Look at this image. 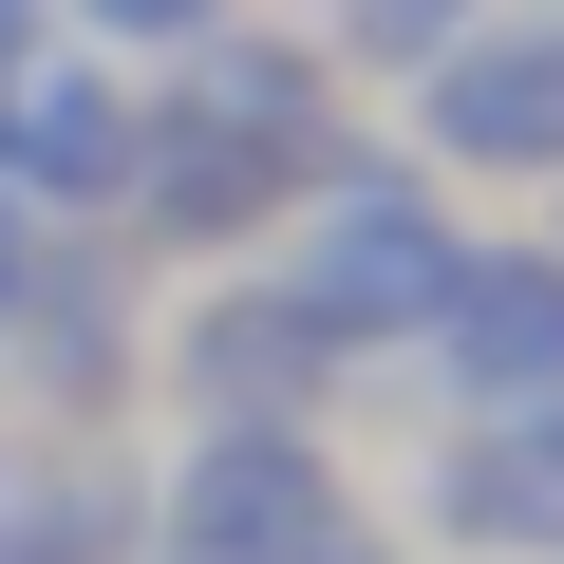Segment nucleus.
<instances>
[{
    "mask_svg": "<svg viewBox=\"0 0 564 564\" xmlns=\"http://www.w3.org/2000/svg\"><path fill=\"white\" fill-rule=\"evenodd\" d=\"M452 263H470V207L414 170V151H321V188L282 207V302H302L339 358H414L433 302H452Z\"/></svg>",
    "mask_w": 564,
    "mask_h": 564,
    "instance_id": "f257e3e1",
    "label": "nucleus"
},
{
    "mask_svg": "<svg viewBox=\"0 0 564 564\" xmlns=\"http://www.w3.org/2000/svg\"><path fill=\"white\" fill-rule=\"evenodd\" d=\"M358 527V470L321 414H188L170 470H132V564H321Z\"/></svg>",
    "mask_w": 564,
    "mask_h": 564,
    "instance_id": "f03ea898",
    "label": "nucleus"
},
{
    "mask_svg": "<svg viewBox=\"0 0 564 564\" xmlns=\"http://www.w3.org/2000/svg\"><path fill=\"white\" fill-rule=\"evenodd\" d=\"M414 170L433 188H564V0H489L414 57Z\"/></svg>",
    "mask_w": 564,
    "mask_h": 564,
    "instance_id": "7ed1b4c3",
    "label": "nucleus"
},
{
    "mask_svg": "<svg viewBox=\"0 0 564 564\" xmlns=\"http://www.w3.org/2000/svg\"><path fill=\"white\" fill-rule=\"evenodd\" d=\"M132 132H151V95H132L113 57L0 39V188H20L39 226H113V207H132Z\"/></svg>",
    "mask_w": 564,
    "mask_h": 564,
    "instance_id": "20e7f679",
    "label": "nucleus"
},
{
    "mask_svg": "<svg viewBox=\"0 0 564 564\" xmlns=\"http://www.w3.org/2000/svg\"><path fill=\"white\" fill-rule=\"evenodd\" d=\"M302 188H321L302 151H263V132H226V113L151 95V132H132V207H113V226H151L170 263H263Z\"/></svg>",
    "mask_w": 564,
    "mask_h": 564,
    "instance_id": "39448f33",
    "label": "nucleus"
},
{
    "mask_svg": "<svg viewBox=\"0 0 564 564\" xmlns=\"http://www.w3.org/2000/svg\"><path fill=\"white\" fill-rule=\"evenodd\" d=\"M151 377H170L188 414H339V377H358V358L282 302V263H226L207 302H170V321H151Z\"/></svg>",
    "mask_w": 564,
    "mask_h": 564,
    "instance_id": "423d86ee",
    "label": "nucleus"
},
{
    "mask_svg": "<svg viewBox=\"0 0 564 564\" xmlns=\"http://www.w3.org/2000/svg\"><path fill=\"white\" fill-rule=\"evenodd\" d=\"M414 545L433 564H564V395L452 414L433 470H414Z\"/></svg>",
    "mask_w": 564,
    "mask_h": 564,
    "instance_id": "0eeeda50",
    "label": "nucleus"
},
{
    "mask_svg": "<svg viewBox=\"0 0 564 564\" xmlns=\"http://www.w3.org/2000/svg\"><path fill=\"white\" fill-rule=\"evenodd\" d=\"M414 358L452 377V414H527V395H564V245H470Z\"/></svg>",
    "mask_w": 564,
    "mask_h": 564,
    "instance_id": "6e6552de",
    "label": "nucleus"
},
{
    "mask_svg": "<svg viewBox=\"0 0 564 564\" xmlns=\"http://www.w3.org/2000/svg\"><path fill=\"white\" fill-rule=\"evenodd\" d=\"M0 564H132V452L113 433H0Z\"/></svg>",
    "mask_w": 564,
    "mask_h": 564,
    "instance_id": "1a4fd4ad",
    "label": "nucleus"
},
{
    "mask_svg": "<svg viewBox=\"0 0 564 564\" xmlns=\"http://www.w3.org/2000/svg\"><path fill=\"white\" fill-rule=\"evenodd\" d=\"M57 20H76L95 57H188L207 20H245V0H57Z\"/></svg>",
    "mask_w": 564,
    "mask_h": 564,
    "instance_id": "9d476101",
    "label": "nucleus"
},
{
    "mask_svg": "<svg viewBox=\"0 0 564 564\" xmlns=\"http://www.w3.org/2000/svg\"><path fill=\"white\" fill-rule=\"evenodd\" d=\"M20 282H39V207L0 188V321H20Z\"/></svg>",
    "mask_w": 564,
    "mask_h": 564,
    "instance_id": "9b49d317",
    "label": "nucleus"
},
{
    "mask_svg": "<svg viewBox=\"0 0 564 564\" xmlns=\"http://www.w3.org/2000/svg\"><path fill=\"white\" fill-rule=\"evenodd\" d=\"M321 564H433V545H395V527H339V545H321Z\"/></svg>",
    "mask_w": 564,
    "mask_h": 564,
    "instance_id": "f8f14e48",
    "label": "nucleus"
},
{
    "mask_svg": "<svg viewBox=\"0 0 564 564\" xmlns=\"http://www.w3.org/2000/svg\"><path fill=\"white\" fill-rule=\"evenodd\" d=\"M39 20H57V0H0V39H39Z\"/></svg>",
    "mask_w": 564,
    "mask_h": 564,
    "instance_id": "ddd939ff",
    "label": "nucleus"
},
{
    "mask_svg": "<svg viewBox=\"0 0 564 564\" xmlns=\"http://www.w3.org/2000/svg\"><path fill=\"white\" fill-rule=\"evenodd\" d=\"M302 20H339V0H302Z\"/></svg>",
    "mask_w": 564,
    "mask_h": 564,
    "instance_id": "4468645a",
    "label": "nucleus"
},
{
    "mask_svg": "<svg viewBox=\"0 0 564 564\" xmlns=\"http://www.w3.org/2000/svg\"><path fill=\"white\" fill-rule=\"evenodd\" d=\"M545 245H564V226H545Z\"/></svg>",
    "mask_w": 564,
    "mask_h": 564,
    "instance_id": "2eb2a0df",
    "label": "nucleus"
}]
</instances>
